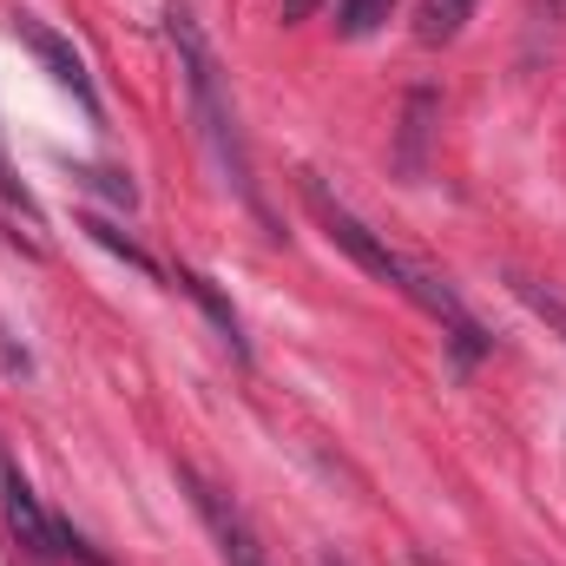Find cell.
Listing matches in <instances>:
<instances>
[{"mask_svg": "<svg viewBox=\"0 0 566 566\" xmlns=\"http://www.w3.org/2000/svg\"><path fill=\"white\" fill-rule=\"evenodd\" d=\"M165 27H171V46H178V60H185L191 119H198V133H205V145H211V158H218L224 185H231V191L264 218V198H258V178H251V151H244V133H238V106H231V93H224V80H218V60H211V46H205L198 20H191L185 7H171V13H165Z\"/></svg>", "mask_w": 566, "mask_h": 566, "instance_id": "2", "label": "cell"}, {"mask_svg": "<svg viewBox=\"0 0 566 566\" xmlns=\"http://www.w3.org/2000/svg\"><path fill=\"white\" fill-rule=\"evenodd\" d=\"M0 198H7V205H20V211L33 218V191H27V185L13 178V158H7V139H0Z\"/></svg>", "mask_w": 566, "mask_h": 566, "instance_id": "12", "label": "cell"}, {"mask_svg": "<svg viewBox=\"0 0 566 566\" xmlns=\"http://www.w3.org/2000/svg\"><path fill=\"white\" fill-rule=\"evenodd\" d=\"M303 205H310V218L323 224V238H329V244H336V251H343L356 271H369L376 283L402 290L416 310H428V316H434V323L454 336V356H461V369H468V363L488 349V336H481V323L468 316V303L454 296V283L434 277V271H422V264H409V258H396V251H389V244H382V238H376V231H369V224H363L349 205H343V198H329V185H323L316 171H303Z\"/></svg>", "mask_w": 566, "mask_h": 566, "instance_id": "1", "label": "cell"}, {"mask_svg": "<svg viewBox=\"0 0 566 566\" xmlns=\"http://www.w3.org/2000/svg\"><path fill=\"white\" fill-rule=\"evenodd\" d=\"M86 231H93V238H99V244H106V251H119V258H126V264H139V271H151V258H145L139 244H133V238H119V231H113V224H106V218H86Z\"/></svg>", "mask_w": 566, "mask_h": 566, "instance_id": "11", "label": "cell"}, {"mask_svg": "<svg viewBox=\"0 0 566 566\" xmlns=\"http://www.w3.org/2000/svg\"><path fill=\"white\" fill-rule=\"evenodd\" d=\"M389 7L396 0H336V33L343 40H363V33H376L389 20Z\"/></svg>", "mask_w": 566, "mask_h": 566, "instance_id": "9", "label": "cell"}, {"mask_svg": "<svg viewBox=\"0 0 566 566\" xmlns=\"http://www.w3.org/2000/svg\"><path fill=\"white\" fill-rule=\"evenodd\" d=\"M13 33H20V46H27V53H33V60H40V66H46V73H53L86 113H99V93H93V80H86V60H80L53 27H40L33 13H13Z\"/></svg>", "mask_w": 566, "mask_h": 566, "instance_id": "4", "label": "cell"}, {"mask_svg": "<svg viewBox=\"0 0 566 566\" xmlns=\"http://www.w3.org/2000/svg\"><path fill=\"white\" fill-rule=\"evenodd\" d=\"M178 488L191 494V507H198V521L211 527V541H218V560L224 566H271L264 560V547H258V527L244 521V507L218 488V481H205L198 468H185L178 461Z\"/></svg>", "mask_w": 566, "mask_h": 566, "instance_id": "3", "label": "cell"}, {"mask_svg": "<svg viewBox=\"0 0 566 566\" xmlns=\"http://www.w3.org/2000/svg\"><path fill=\"white\" fill-rule=\"evenodd\" d=\"M507 283H514V296H521L547 329H560V336H566V296H560V290H547V283H534V277H507Z\"/></svg>", "mask_w": 566, "mask_h": 566, "instance_id": "10", "label": "cell"}, {"mask_svg": "<svg viewBox=\"0 0 566 566\" xmlns=\"http://www.w3.org/2000/svg\"><path fill=\"white\" fill-rule=\"evenodd\" d=\"M178 283H185V290H191V296L205 303V316L218 323V336H224V343H231L238 356H251V349H244V323H238V310H231V303H224V296L211 290V277H198V271H178Z\"/></svg>", "mask_w": 566, "mask_h": 566, "instance_id": "8", "label": "cell"}, {"mask_svg": "<svg viewBox=\"0 0 566 566\" xmlns=\"http://www.w3.org/2000/svg\"><path fill=\"white\" fill-rule=\"evenodd\" d=\"M7 521H13V534H20V547H33V554H60V527L40 514V501H33V488L7 468Z\"/></svg>", "mask_w": 566, "mask_h": 566, "instance_id": "6", "label": "cell"}, {"mask_svg": "<svg viewBox=\"0 0 566 566\" xmlns=\"http://www.w3.org/2000/svg\"><path fill=\"white\" fill-rule=\"evenodd\" d=\"M434 126H441V93L434 86H416L409 106H402V126H396V178L422 185L428 178V145H434Z\"/></svg>", "mask_w": 566, "mask_h": 566, "instance_id": "5", "label": "cell"}, {"mask_svg": "<svg viewBox=\"0 0 566 566\" xmlns=\"http://www.w3.org/2000/svg\"><path fill=\"white\" fill-rule=\"evenodd\" d=\"M468 13H474V0H422V13H416V40H422V46H448V40L468 27Z\"/></svg>", "mask_w": 566, "mask_h": 566, "instance_id": "7", "label": "cell"}, {"mask_svg": "<svg viewBox=\"0 0 566 566\" xmlns=\"http://www.w3.org/2000/svg\"><path fill=\"white\" fill-rule=\"evenodd\" d=\"M310 7H316V0H283V20H303Z\"/></svg>", "mask_w": 566, "mask_h": 566, "instance_id": "13", "label": "cell"}]
</instances>
